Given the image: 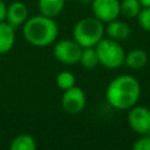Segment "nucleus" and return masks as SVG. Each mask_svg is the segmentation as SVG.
<instances>
[{"mask_svg": "<svg viewBox=\"0 0 150 150\" xmlns=\"http://www.w3.org/2000/svg\"><path fill=\"white\" fill-rule=\"evenodd\" d=\"M141 96V84L131 75H120L107 87L105 100L110 107L117 110H127L134 107Z\"/></svg>", "mask_w": 150, "mask_h": 150, "instance_id": "1", "label": "nucleus"}, {"mask_svg": "<svg viewBox=\"0 0 150 150\" xmlns=\"http://www.w3.org/2000/svg\"><path fill=\"white\" fill-rule=\"evenodd\" d=\"M22 34L28 43L35 47H47L57 39L59 27L53 18L39 14L26 20L22 25Z\"/></svg>", "mask_w": 150, "mask_h": 150, "instance_id": "2", "label": "nucleus"}, {"mask_svg": "<svg viewBox=\"0 0 150 150\" xmlns=\"http://www.w3.org/2000/svg\"><path fill=\"white\" fill-rule=\"evenodd\" d=\"M104 35V25L95 16H86L79 20L73 29L74 40L82 47H95Z\"/></svg>", "mask_w": 150, "mask_h": 150, "instance_id": "3", "label": "nucleus"}, {"mask_svg": "<svg viewBox=\"0 0 150 150\" xmlns=\"http://www.w3.org/2000/svg\"><path fill=\"white\" fill-rule=\"evenodd\" d=\"M98 63L108 69H117L124 64L125 50L121 43L110 38H103L95 46Z\"/></svg>", "mask_w": 150, "mask_h": 150, "instance_id": "4", "label": "nucleus"}, {"mask_svg": "<svg viewBox=\"0 0 150 150\" xmlns=\"http://www.w3.org/2000/svg\"><path fill=\"white\" fill-rule=\"evenodd\" d=\"M82 53V47L75 40H60L53 47L54 57L63 64L79 63Z\"/></svg>", "mask_w": 150, "mask_h": 150, "instance_id": "5", "label": "nucleus"}, {"mask_svg": "<svg viewBox=\"0 0 150 150\" xmlns=\"http://www.w3.org/2000/svg\"><path fill=\"white\" fill-rule=\"evenodd\" d=\"M87 97L84 91L80 87H71L63 90L61 97V107L68 115H77L86 107Z\"/></svg>", "mask_w": 150, "mask_h": 150, "instance_id": "6", "label": "nucleus"}, {"mask_svg": "<svg viewBox=\"0 0 150 150\" xmlns=\"http://www.w3.org/2000/svg\"><path fill=\"white\" fill-rule=\"evenodd\" d=\"M129 127L138 135L150 132V109L144 105L135 104L128 112Z\"/></svg>", "mask_w": 150, "mask_h": 150, "instance_id": "7", "label": "nucleus"}, {"mask_svg": "<svg viewBox=\"0 0 150 150\" xmlns=\"http://www.w3.org/2000/svg\"><path fill=\"white\" fill-rule=\"evenodd\" d=\"M91 11L95 18L107 23L120 16V1L118 0H91Z\"/></svg>", "mask_w": 150, "mask_h": 150, "instance_id": "8", "label": "nucleus"}, {"mask_svg": "<svg viewBox=\"0 0 150 150\" xmlns=\"http://www.w3.org/2000/svg\"><path fill=\"white\" fill-rule=\"evenodd\" d=\"M28 18H29L28 16V8H27V6L23 2L14 1L9 6H7L6 21L13 28L22 26Z\"/></svg>", "mask_w": 150, "mask_h": 150, "instance_id": "9", "label": "nucleus"}, {"mask_svg": "<svg viewBox=\"0 0 150 150\" xmlns=\"http://www.w3.org/2000/svg\"><path fill=\"white\" fill-rule=\"evenodd\" d=\"M104 33L108 35V38L121 42L127 40L131 35V28L125 21L118 20L117 18L107 22V25L104 26Z\"/></svg>", "mask_w": 150, "mask_h": 150, "instance_id": "10", "label": "nucleus"}, {"mask_svg": "<svg viewBox=\"0 0 150 150\" xmlns=\"http://www.w3.org/2000/svg\"><path fill=\"white\" fill-rule=\"evenodd\" d=\"M15 28L6 20L0 21V55L8 53L15 42Z\"/></svg>", "mask_w": 150, "mask_h": 150, "instance_id": "11", "label": "nucleus"}, {"mask_svg": "<svg viewBox=\"0 0 150 150\" xmlns=\"http://www.w3.org/2000/svg\"><path fill=\"white\" fill-rule=\"evenodd\" d=\"M64 2V0H39L38 6L40 14L54 19L62 12Z\"/></svg>", "mask_w": 150, "mask_h": 150, "instance_id": "12", "label": "nucleus"}, {"mask_svg": "<svg viewBox=\"0 0 150 150\" xmlns=\"http://www.w3.org/2000/svg\"><path fill=\"white\" fill-rule=\"evenodd\" d=\"M148 63V54L143 49H132L125 53L124 64L130 69H141Z\"/></svg>", "mask_w": 150, "mask_h": 150, "instance_id": "13", "label": "nucleus"}, {"mask_svg": "<svg viewBox=\"0 0 150 150\" xmlns=\"http://www.w3.org/2000/svg\"><path fill=\"white\" fill-rule=\"evenodd\" d=\"M9 149L11 150H35L36 141L32 135L20 134L11 141Z\"/></svg>", "mask_w": 150, "mask_h": 150, "instance_id": "14", "label": "nucleus"}, {"mask_svg": "<svg viewBox=\"0 0 150 150\" xmlns=\"http://www.w3.org/2000/svg\"><path fill=\"white\" fill-rule=\"evenodd\" d=\"M139 0H122L120 1V12L127 19L137 18L139 11L142 9Z\"/></svg>", "mask_w": 150, "mask_h": 150, "instance_id": "15", "label": "nucleus"}, {"mask_svg": "<svg viewBox=\"0 0 150 150\" xmlns=\"http://www.w3.org/2000/svg\"><path fill=\"white\" fill-rule=\"evenodd\" d=\"M79 62L86 69H94L98 64V57H97L95 47L82 48V53H81V57Z\"/></svg>", "mask_w": 150, "mask_h": 150, "instance_id": "16", "label": "nucleus"}, {"mask_svg": "<svg viewBox=\"0 0 150 150\" xmlns=\"http://www.w3.org/2000/svg\"><path fill=\"white\" fill-rule=\"evenodd\" d=\"M55 82H56L57 88H60L61 90H67V89H69V88L75 86L76 80H75V76H74V74L71 71L62 70L56 75Z\"/></svg>", "mask_w": 150, "mask_h": 150, "instance_id": "17", "label": "nucleus"}, {"mask_svg": "<svg viewBox=\"0 0 150 150\" xmlns=\"http://www.w3.org/2000/svg\"><path fill=\"white\" fill-rule=\"evenodd\" d=\"M137 20L141 28L150 33V7H142L137 15Z\"/></svg>", "mask_w": 150, "mask_h": 150, "instance_id": "18", "label": "nucleus"}, {"mask_svg": "<svg viewBox=\"0 0 150 150\" xmlns=\"http://www.w3.org/2000/svg\"><path fill=\"white\" fill-rule=\"evenodd\" d=\"M134 150H150V135L144 134L132 144Z\"/></svg>", "mask_w": 150, "mask_h": 150, "instance_id": "19", "label": "nucleus"}, {"mask_svg": "<svg viewBox=\"0 0 150 150\" xmlns=\"http://www.w3.org/2000/svg\"><path fill=\"white\" fill-rule=\"evenodd\" d=\"M6 13H7V5L4 0H0V21L6 20Z\"/></svg>", "mask_w": 150, "mask_h": 150, "instance_id": "20", "label": "nucleus"}, {"mask_svg": "<svg viewBox=\"0 0 150 150\" xmlns=\"http://www.w3.org/2000/svg\"><path fill=\"white\" fill-rule=\"evenodd\" d=\"M139 2L143 7H150V0H139Z\"/></svg>", "mask_w": 150, "mask_h": 150, "instance_id": "21", "label": "nucleus"}, {"mask_svg": "<svg viewBox=\"0 0 150 150\" xmlns=\"http://www.w3.org/2000/svg\"><path fill=\"white\" fill-rule=\"evenodd\" d=\"M75 1H77V2H81V4H89L91 0H75Z\"/></svg>", "mask_w": 150, "mask_h": 150, "instance_id": "22", "label": "nucleus"}]
</instances>
